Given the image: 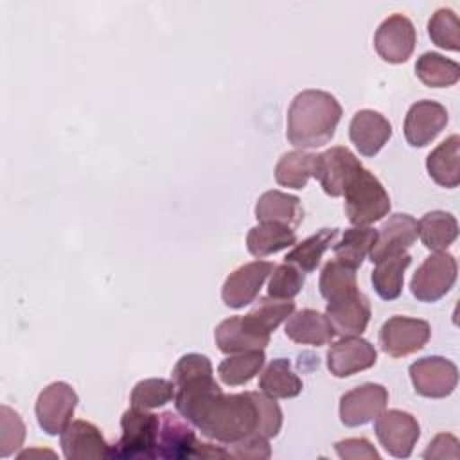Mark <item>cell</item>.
<instances>
[{"mask_svg":"<svg viewBox=\"0 0 460 460\" xmlns=\"http://www.w3.org/2000/svg\"><path fill=\"white\" fill-rule=\"evenodd\" d=\"M417 43V32L411 20L401 13H395L381 22L374 34V47L379 58L386 63H406L413 54Z\"/></svg>","mask_w":460,"mask_h":460,"instance_id":"cell-10","label":"cell"},{"mask_svg":"<svg viewBox=\"0 0 460 460\" xmlns=\"http://www.w3.org/2000/svg\"><path fill=\"white\" fill-rule=\"evenodd\" d=\"M295 311L293 300H280L273 296H262L259 302L250 309L248 314H244L253 325L266 332H273L288 316H291Z\"/></svg>","mask_w":460,"mask_h":460,"instance_id":"cell-35","label":"cell"},{"mask_svg":"<svg viewBox=\"0 0 460 460\" xmlns=\"http://www.w3.org/2000/svg\"><path fill=\"white\" fill-rule=\"evenodd\" d=\"M428 34L431 41L446 50H460V20L455 11L437 9L428 22Z\"/></svg>","mask_w":460,"mask_h":460,"instance_id":"cell-36","label":"cell"},{"mask_svg":"<svg viewBox=\"0 0 460 460\" xmlns=\"http://www.w3.org/2000/svg\"><path fill=\"white\" fill-rule=\"evenodd\" d=\"M273 264L270 261H253L234 270L221 289V298L226 307L241 309L252 304L268 275L273 271Z\"/></svg>","mask_w":460,"mask_h":460,"instance_id":"cell-13","label":"cell"},{"mask_svg":"<svg viewBox=\"0 0 460 460\" xmlns=\"http://www.w3.org/2000/svg\"><path fill=\"white\" fill-rule=\"evenodd\" d=\"M447 110L435 101H417L410 106L404 119V138L411 147H424L446 128Z\"/></svg>","mask_w":460,"mask_h":460,"instance_id":"cell-15","label":"cell"},{"mask_svg":"<svg viewBox=\"0 0 460 460\" xmlns=\"http://www.w3.org/2000/svg\"><path fill=\"white\" fill-rule=\"evenodd\" d=\"M340 458H379V453L367 438H345L334 444Z\"/></svg>","mask_w":460,"mask_h":460,"instance_id":"cell-43","label":"cell"},{"mask_svg":"<svg viewBox=\"0 0 460 460\" xmlns=\"http://www.w3.org/2000/svg\"><path fill=\"white\" fill-rule=\"evenodd\" d=\"M314 155L304 149L284 153L275 165V180L288 189H304L313 176Z\"/></svg>","mask_w":460,"mask_h":460,"instance_id":"cell-33","label":"cell"},{"mask_svg":"<svg viewBox=\"0 0 460 460\" xmlns=\"http://www.w3.org/2000/svg\"><path fill=\"white\" fill-rule=\"evenodd\" d=\"M361 167V162L350 149L334 146L323 153L314 155L313 176L320 181L325 194L338 198L343 196L347 183Z\"/></svg>","mask_w":460,"mask_h":460,"instance_id":"cell-11","label":"cell"},{"mask_svg":"<svg viewBox=\"0 0 460 460\" xmlns=\"http://www.w3.org/2000/svg\"><path fill=\"white\" fill-rule=\"evenodd\" d=\"M431 327L426 320L410 316H392L379 331V345L392 358L410 356L428 343Z\"/></svg>","mask_w":460,"mask_h":460,"instance_id":"cell-9","label":"cell"},{"mask_svg":"<svg viewBox=\"0 0 460 460\" xmlns=\"http://www.w3.org/2000/svg\"><path fill=\"white\" fill-rule=\"evenodd\" d=\"M320 293L327 302L343 298L358 291L356 270L341 264L340 261H329L320 273Z\"/></svg>","mask_w":460,"mask_h":460,"instance_id":"cell-34","label":"cell"},{"mask_svg":"<svg viewBox=\"0 0 460 460\" xmlns=\"http://www.w3.org/2000/svg\"><path fill=\"white\" fill-rule=\"evenodd\" d=\"M388 402V390L377 383L359 385L340 399V420L349 426H363L374 420Z\"/></svg>","mask_w":460,"mask_h":460,"instance_id":"cell-12","label":"cell"},{"mask_svg":"<svg viewBox=\"0 0 460 460\" xmlns=\"http://www.w3.org/2000/svg\"><path fill=\"white\" fill-rule=\"evenodd\" d=\"M201 435L221 444H234L257 433L259 413L252 392L210 395L190 419Z\"/></svg>","mask_w":460,"mask_h":460,"instance_id":"cell-1","label":"cell"},{"mask_svg":"<svg viewBox=\"0 0 460 460\" xmlns=\"http://www.w3.org/2000/svg\"><path fill=\"white\" fill-rule=\"evenodd\" d=\"M110 447L99 428L92 422L74 420L61 431V449L68 460L108 458Z\"/></svg>","mask_w":460,"mask_h":460,"instance_id":"cell-20","label":"cell"},{"mask_svg":"<svg viewBox=\"0 0 460 460\" xmlns=\"http://www.w3.org/2000/svg\"><path fill=\"white\" fill-rule=\"evenodd\" d=\"M422 458L431 460V458H451V460H458L460 458V447H458V440L456 437L449 435V433H438L429 446L426 447V451L422 453Z\"/></svg>","mask_w":460,"mask_h":460,"instance_id":"cell-42","label":"cell"},{"mask_svg":"<svg viewBox=\"0 0 460 460\" xmlns=\"http://www.w3.org/2000/svg\"><path fill=\"white\" fill-rule=\"evenodd\" d=\"M79 397L65 381H54L45 386L36 399V419L47 435L61 433L74 417Z\"/></svg>","mask_w":460,"mask_h":460,"instance_id":"cell-7","label":"cell"},{"mask_svg":"<svg viewBox=\"0 0 460 460\" xmlns=\"http://www.w3.org/2000/svg\"><path fill=\"white\" fill-rule=\"evenodd\" d=\"M419 237L431 252H446L458 237L456 217L444 210H431L417 221Z\"/></svg>","mask_w":460,"mask_h":460,"instance_id":"cell-25","label":"cell"},{"mask_svg":"<svg viewBox=\"0 0 460 460\" xmlns=\"http://www.w3.org/2000/svg\"><path fill=\"white\" fill-rule=\"evenodd\" d=\"M376 268L372 271V286L376 293L383 300H394L401 295L404 284V271L411 264V255L402 252L397 255L385 257L374 262Z\"/></svg>","mask_w":460,"mask_h":460,"instance_id":"cell-27","label":"cell"},{"mask_svg":"<svg viewBox=\"0 0 460 460\" xmlns=\"http://www.w3.org/2000/svg\"><path fill=\"white\" fill-rule=\"evenodd\" d=\"M286 336L295 343L320 347L334 338V329L325 314L314 309H302L289 316Z\"/></svg>","mask_w":460,"mask_h":460,"instance_id":"cell-23","label":"cell"},{"mask_svg":"<svg viewBox=\"0 0 460 460\" xmlns=\"http://www.w3.org/2000/svg\"><path fill=\"white\" fill-rule=\"evenodd\" d=\"M255 217L259 223H279L296 228L304 219L300 199L282 190H266L255 203Z\"/></svg>","mask_w":460,"mask_h":460,"instance_id":"cell-22","label":"cell"},{"mask_svg":"<svg viewBox=\"0 0 460 460\" xmlns=\"http://www.w3.org/2000/svg\"><path fill=\"white\" fill-rule=\"evenodd\" d=\"M228 453L234 458H270L271 447L266 437L252 433L234 444H228Z\"/></svg>","mask_w":460,"mask_h":460,"instance_id":"cell-41","label":"cell"},{"mask_svg":"<svg viewBox=\"0 0 460 460\" xmlns=\"http://www.w3.org/2000/svg\"><path fill=\"white\" fill-rule=\"evenodd\" d=\"M419 237L417 219L410 214H392L377 230L376 241L368 252L372 262L406 252Z\"/></svg>","mask_w":460,"mask_h":460,"instance_id":"cell-16","label":"cell"},{"mask_svg":"<svg viewBox=\"0 0 460 460\" xmlns=\"http://www.w3.org/2000/svg\"><path fill=\"white\" fill-rule=\"evenodd\" d=\"M345 214L354 226H368L390 212V196L383 183L365 167L350 178L345 190Z\"/></svg>","mask_w":460,"mask_h":460,"instance_id":"cell-3","label":"cell"},{"mask_svg":"<svg viewBox=\"0 0 460 460\" xmlns=\"http://www.w3.org/2000/svg\"><path fill=\"white\" fill-rule=\"evenodd\" d=\"M458 151H460V137L451 135L428 155L426 169L435 183L447 189H453L460 183Z\"/></svg>","mask_w":460,"mask_h":460,"instance_id":"cell-24","label":"cell"},{"mask_svg":"<svg viewBox=\"0 0 460 460\" xmlns=\"http://www.w3.org/2000/svg\"><path fill=\"white\" fill-rule=\"evenodd\" d=\"M410 379L419 395L442 399L456 388L458 368L442 356H426L410 365Z\"/></svg>","mask_w":460,"mask_h":460,"instance_id":"cell-8","label":"cell"},{"mask_svg":"<svg viewBox=\"0 0 460 460\" xmlns=\"http://www.w3.org/2000/svg\"><path fill=\"white\" fill-rule=\"evenodd\" d=\"M415 74L429 88H446L460 79V66L438 52H424L415 63Z\"/></svg>","mask_w":460,"mask_h":460,"instance_id":"cell-31","label":"cell"},{"mask_svg":"<svg viewBox=\"0 0 460 460\" xmlns=\"http://www.w3.org/2000/svg\"><path fill=\"white\" fill-rule=\"evenodd\" d=\"M374 345L359 336H343L327 350V368L334 377H349L376 365Z\"/></svg>","mask_w":460,"mask_h":460,"instance_id":"cell-14","label":"cell"},{"mask_svg":"<svg viewBox=\"0 0 460 460\" xmlns=\"http://www.w3.org/2000/svg\"><path fill=\"white\" fill-rule=\"evenodd\" d=\"M304 282V271L289 262H282L271 271V279L268 282V295L280 300H291L302 291Z\"/></svg>","mask_w":460,"mask_h":460,"instance_id":"cell-38","label":"cell"},{"mask_svg":"<svg viewBox=\"0 0 460 460\" xmlns=\"http://www.w3.org/2000/svg\"><path fill=\"white\" fill-rule=\"evenodd\" d=\"M264 350H248L230 354L217 367L219 379L228 386H239L252 381L264 367Z\"/></svg>","mask_w":460,"mask_h":460,"instance_id":"cell-32","label":"cell"},{"mask_svg":"<svg viewBox=\"0 0 460 460\" xmlns=\"http://www.w3.org/2000/svg\"><path fill=\"white\" fill-rule=\"evenodd\" d=\"M253 401L257 404V413H259V428H257V435L266 437V438H273L279 435L280 428H282V410L280 406L275 402L273 397L266 395L264 392H252Z\"/></svg>","mask_w":460,"mask_h":460,"instance_id":"cell-40","label":"cell"},{"mask_svg":"<svg viewBox=\"0 0 460 460\" xmlns=\"http://www.w3.org/2000/svg\"><path fill=\"white\" fill-rule=\"evenodd\" d=\"M198 446V438L185 417H180L172 411H164L160 415L158 440H156V456L165 460H181L192 458Z\"/></svg>","mask_w":460,"mask_h":460,"instance_id":"cell-18","label":"cell"},{"mask_svg":"<svg viewBox=\"0 0 460 460\" xmlns=\"http://www.w3.org/2000/svg\"><path fill=\"white\" fill-rule=\"evenodd\" d=\"M377 230L370 226H352L347 228L341 235V239L332 246L334 259L341 264L358 270L365 257L368 255L374 241H376Z\"/></svg>","mask_w":460,"mask_h":460,"instance_id":"cell-30","label":"cell"},{"mask_svg":"<svg viewBox=\"0 0 460 460\" xmlns=\"http://www.w3.org/2000/svg\"><path fill=\"white\" fill-rule=\"evenodd\" d=\"M122 435L110 447V458H156L160 415L131 406L120 419Z\"/></svg>","mask_w":460,"mask_h":460,"instance_id":"cell-4","label":"cell"},{"mask_svg":"<svg viewBox=\"0 0 460 460\" xmlns=\"http://www.w3.org/2000/svg\"><path fill=\"white\" fill-rule=\"evenodd\" d=\"M295 243V230L279 223H259L253 228H250L246 235V248L257 259L277 253L284 248L293 246Z\"/></svg>","mask_w":460,"mask_h":460,"instance_id":"cell-26","label":"cell"},{"mask_svg":"<svg viewBox=\"0 0 460 460\" xmlns=\"http://www.w3.org/2000/svg\"><path fill=\"white\" fill-rule=\"evenodd\" d=\"M341 104L323 90H304L295 95L288 110V140L300 149L325 146L336 133Z\"/></svg>","mask_w":460,"mask_h":460,"instance_id":"cell-2","label":"cell"},{"mask_svg":"<svg viewBox=\"0 0 460 460\" xmlns=\"http://www.w3.org/2000/svg\"><path fill=\"white\" fill-rule=\"evenodd\" d=\"M174 383L160 377H151L138 381L129 395L131 406L151 410L167 404L171 399H174Z\"/></svg>","mask_w":460,"mask_h":460,"instance_id":"cell-37","label":"cell"},{"mask_svg":"<svg viewBox=\"0 0 460 460\" xmlns=\"http://www.w3.org/2000/svg\"><path fill=\"white\" fill-rule=\"evenodd\" d=\"M349 137L359 155L374 156L390 140L392 124L379 111L359 110L350 120Z\"/></svg>","mask_w":460,"mask_h":460,"instance_id":"cell-21","label":"cell"},{"mask_svg":"<svg viewBox=\"0 0 460 460\" xmlns=\"http://www.w3.org/2000/svg\"><path fill=\"white\" fill-rule=\"evenodd\" d=\"M374 431L381 446L395 458H408L420 437L417 419L402 410H383L374 419Z\"/></svg>","mask_w":460,"mask_h":460,"instance_id":"cell-6","label":"cell"},{"mask_svg":"<svg viewBox=\"0 0 460 460\" xmlns=\"http://www.w3.org/2000/svg\"><path fill=\"white\" fill-rule=\"evenodd\" d=\"M216 345L225 354L248 350H264L270 343V332L253 325L246 316H230L214 331Z\"/></svg>","mask_w":460,"mask_h":460,"instance_id":"cell-17","label":"cell"},{"mask_svg":"<svg viewBox=\"0 0 460 460\" xmlns=\"http://www.w3.org/2000/svg\"><path fill=\"white\" fill-rule=\"evenodd\" d=\"M25 424L9 406L0 408V456L7 458L23 446Z\"/></svg>","mask_w":460,"mask_h":460,"instance_id":"cell-39","label":"cell"},{"mask_svg":"<svg viewBox=\"0 0 460 460\" xmlns=\"http://www.w3.org/2000/svg\"><path fill=\"white\" fill-rule=\"evenodd\" d=\"M338 235V228H322L316 234L309 235L289 250L284 257V262L296 266L304 273H311L318 268L323 253L331 248Z\"/></svg>","mask_w":460,"mask_h":460,"instance_id":"cell-29","label":"cell"},{"mask_svg":"<svg viewBox=\"0 0 460 460\" xmlns=\"http://www.w3.org/2000/svg\"><path fill=\"white\" fill-rule=\"evenodd\" d=\"M259 388L273 399H291L302 392V379L284 358L273 359L261 374Z\"/></svg>","mask_w":460,"mask_h":460,"instance_id":"cell-28","label":"cell"},{"mask_svg":"<svg viewBox=\"0 0 460 460\" xmlns=\"http://www.w3.org/2000/svg\"><path fill=\"white\" fill-rule=\"evenodd\" d=\"M456 259L446 252H435L426 257L411 277V295L420 302L440 300L456 280Z\"/></svg>","mask_w":460,"mask_h":460,"instance_id":"cell-5","label":"cell"},{"mask_svg":"<svg viewBox=\"0 0 460 460\" xmlns=\"http://www.w3.org/2000/svg\"><path fill=\"white\" fill-rule=\"evenodd\" d=\"M370 302L367 295L356 291L343 298L327 302L325 316L334 329V334L361 336L370 322Z\"/></svg>","mask_w":460,"mask_h":460,"instance_id":"cell-19","label":"cell"}]
</instances>
